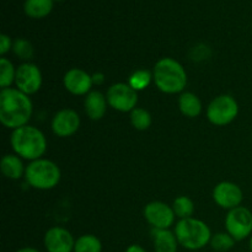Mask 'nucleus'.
I'll return each instance as SVG.
<instances>
[{
    "mask_svg": "<svg viewBox=\"0 0 252 252\" xmlns=\"http://www.w3.org/2000/svg\"><path fill=\"white\" fill-rule=\"evenodd\" d=\"M32 101L19 89H2L0 93V121L6 128L27 126L32 116Z\"/></svg>",
    "mask_w": 252,
    "mask_h": 252,
    "instance_id": "nucleus-1",
    "label": "nucleus"
},
{
    "mask_svg": "<svg viewBox=\"0 0 252 252\" xmlns=\"http://www.w3.org/2000/svg\"><path fill=\"white\" fill-rule=\"evenodd\" d=\"M10 143L16 155L32 161L41 159L47 149L44 134L36 127L31 126H24L14 129Z\"/></svg>",
    "mask_w": 252,
    "mask_h": 252,
    "instance_id": "nucleus-2",
    "label": "nucleus"
},
{
    "mask_svg": "<svg viewBox=\"0 0 252 252\" xmlns=\"http://www.w3.org/2000/svg\"><path fill=\"white\" fill-rule=\"evenodd\" d=\"M155 85L165 94L181 93L187 84V74L184 66L172 58H162L154 66Z\"/></svg>",
    "mask_w": 252,
    "mask_h": 252,
    "instance_id": "nucleus-3",
    "label": "nucleus"
},
{
    "mask_svg": "<svg viewBox=\"0 0 252 252\" xmlns=\"http://www.w3.org/2000/svg\"><path fill=\"white\" fill-rule=\"evenodd\" d=\"M175 235L187 250H201L211 243L212 233L204 221L194 218L181 219L175 226Z\"/></svg>",
    "mask_w": 252,
    "mask_h": 252,
    "instance_id": "nucleus-4",
    "label": "nucleus"
},
{
    "mask_svg": "<svg viewBox=\"0 0 252 252\" xmlns=\"http://www.w3.org/2000/svg\"><path fill=\"white\" fill-rule=\"evenodd\" d=\"M29 185L37 189H54L61 181V170L53 161L38 159L32 161L25 171Z\"/></svg>",
    "mask_w": 252,
    "mask_h": 252,
    "instance_id": "nucleus-5",
    "label": "nucleus"
},
{
    "mask_svg": "<svg viewBox=\"0 0 252 252\" xmlns=\"http://www.w3.org/2000/svg\"><path fill=\"white\" fill-rule=\"evenodd\" d=\"M239 113V105L230 95H220L208 106L207 117L214 126H226L233 122Z\"/></svg>",
    "mask_w": 252,
    "mask_h": 252,
    "instance_id": "nucleus-6",
    "label": "nucleus"
},
{
    "mask_svg": "<svg viewBox=\"0 0 252 252\" xmlns=\"http://www.w3.org/2000/svg\"><path fill=\"white\" fill-rule=\"evenodd\" d=\"M225 228L235 241L245 240L252 233V213L240 206L230 209L225 218Z\"/></svg>",
    "mask_w": 252,
    "mask_h": 252,
    "instance_id": "nucleus-7",
    "label": "nucleus"
},
{
    "mask_svg": "<svg viewBox=\"0 0 252 252\" xmlns=\"http://www.w3.org/2000/svg\"><path fill=\"white\" fill-rule=\"evenodd\" d=\"M107 102L113 110L120 112H132L138 103L137 91L125 83L113 84L107 91Z\"/></svg>",
    "mask_w": 252,
    "mask_h": 252,
    "instance_id": "nucleus-8",
    "label": "nucleus"
},
{
    "mask_svg": "<svg viewBox=\"0 0 252 252\" xmlns=\"http://www.w3.org/2000/svg\"><path fill=\"white\" fill-rule=\"evenodd\" d=\"M16 89L26 95H32L41 89L42 74L38 66L33 63H24L16 69L15 76Z\"/></svg>",
    "mask_w": 252,
    "mask_h": 252,
    "instance_id": "nucleus-9",
    "label": "nucleus"
},
{
    "mask_svg": "<svg viewBox=\"0 0 252 252\" xmlns=\"http://www.w3.org/2000/svg\"><path fill=\"white\" fill-rule=\"evenodd\" d=\"M144 217L154 229H169L175 221V212L164 202H150L144 208Z\"/></svg>",
    "mask_w": 252,
    "mask_h": 252,
    "instance_id": "nucleus-10",
    "label": "nucleus"
},
{
    "mask_svg": "<svg viewBox=\"0 0 252 252\" xmlns=\"http://www.w3.org/2000/svg\"><path fill=\"white\" fill-rule=\"evenodd\" d=\"M244 194L240 187L233 182L224 181L217 185L213 189V199L224 209H234L240 206Z\"/></svg>",
    "mask_w": 252,
    "mask_h": 252,
    "instance_id": "nucleus-11",
    "label": "nucleus"
},
{
    "mask_svg": "<svg viewBox=\"0 0 252 252\" xmlns=\"http://www.w3.org/2000/svg\"><path fill=\"white\" fill-rule=\"evenodd\" d=\"M75 240L66 229L54 226L44 235V248L47 252H74Z\"/></svg>",
    "mask_w": 252,
    "mask_h": 252,
    "instance_id": "nucleus-12",
    "label": "nucleus"
},
{
    "mask_svg": "<svg viewBox=\"0 0 252 252\" xmlns=\"http://www.w3.org/2000/svg\"><path fill=\"white\" fill-rule=\"evenodd\" d=\"M80 127V117L74 110H62L56 113L52 120V130L56 135L62 138L75 134Z\"/></svg>",
    "mask_w": 252,
    "mask_h": 252,
    "instance_id": "nucleus-13",
    "label": "nucleus"
},
{
    "mask_svg": "<svg viewBox=\"0 0 252 252\" xmlns=\"http://www.w3.org/2000/svg\"><path fill=\"white\" fill-rule=\"evenodd\" d=\"M64 86L73 95H88L93 86V76L85 70L74 68L64 75Z\"/></svg>",
    "mask_w": 252,
    "mask_h": 252,
    "instance_id": "nucleus-14",
    "label": "nucleus"
},
{
    "mask_svg": "<svg viewBox=\"0 0 252 252\" xmlns=\"http://www.w3.org/2000/svg\"><path fill=\"white\" fill-rule=\"evenodd\" d=\"M85 112L91 120L98 121L105 116L107 110V97L98 91H90L84 102Z\"/></svg>",
    "mask_w": 252,
    "mask_h": 252,
    "instance_id": "nucleus-15",
    "label": "nucleus"
},
{
    "mask_svg": "<svg viewBox=\"0 0 252 252\" xmlns=\"http://www.w3.org/2000/svg\"><path fill=\"white\" fill-rule=\"evenodd\" d=\"M153 241L155 252H177L179 241L169 229H153Z\"/></svg>",
    "mask_w": 252,
    "mask_h": 252,
    "instance_id": "nucleus-16",
    "label": "nucleus"
},
{
    "mask_svg": "<svg viewBox=\"0 0 252 252\" xmlns=\"http://www.w3.org/2000/svg\"><path fill=\"white\" fill-rule=\"evenodd\" d=\"M54 0H26L24 4L25 14L32 19H43L51 14Z\"/></svg>",
    "mask_w": 252,
    "mask_h": 252,
    "instance_id": "nucleus-17",
    "label": "nucleus"
},
{
    "mask_svg": "<svg viewBox=\"0 0 252 252\" xmlns=\"http://www.w3.org/2000/svg\"><path fill=\"white\" fill-rule=\"evenodd\" d=\"M179 107L182 115L194 118L202 112V102L193 93H185L179 98Z\"/></svg>",
    "mask_w": 252,
    "mask_h": 252,
    "instance_id": "nucleus-18",
    "label": "nucleus"
},
{
    "mask_svg": "<svg viewBox=\"0 0 252 252\" xmlns=\"http://www.w3.org/2000/svg\"><path fill=\"white\" fill-rule=\"evenodd\" d=\"M1 171L4 174V176H6L7 179L11 180H19L22 176L24 171V164H22L21 159L19 158V155H5L1 159Z\"/></svg>",
    "mask_w": 252,
    "mask_h": 252,
    "instance_id": "nucleus-19",
    "label": "nucleus"
},
{
    "mask_svg": "<svg viewBox=\"0 0 252 252\" xmlns=\"http://www.w3.org/2000/svg\"><path fill=\"white\" fill-rule=\"evenodd\" d=\"M102 244L97 236L93 234H85L75 240L74 252H101Z\"/></svg>",
    "mask_w": 252,
    "mask_h": 252,
    "instance_id": "nucleus-20",
    "label": "nucleus"
},
{
    "mask_svg": "<svg viewBox=\"0 0 252 252\" xmlns=\"http://www.w3.org/2000/svg\"><path fill=\"white\" fill-rule=\"evenodd\" d=\"M172 209L175 212V216H177L179 218H191L194 212V204L192 199L189 198L187 196H180L174 201Z\"/></svg>",
    "mask_w": 252,
    "mask_h": 252,
    "instance_id": "nucleus-21",
    "label": "nucleus"
},
{
    "mask_svg": "<svg viewBox=\"0 0 252 252\" xmlns=\"http://www.w3.org/2000/svg\"><path fill=\"white\" fill-rule=\"evenodd\" d=\"M16 69L14 68L11 62L6 58L0 59V86L7 89L15 81Z\"/></svg>",
    "mask_w": 252,
    "mask_h": 252,
    "instance_id": "nucleus-22",
    "label": "nucleus"
},
{
    "mask_svg": "<svg viewBox=\"0 0 252 252\" xmlns=\"http://www.w3.org/2000/svg\"><path fill=\"white\" fill-rule=\"evenodd\" d=\"M130 122L132 126L138 130H145L152 125V116L144 108L135 107L130 112Z\"/></svg>",
    "mask_w": 252,
    "mask_h": 252,
    "instance_id": "nucleus-23",
    "label": "nucleus"
},
{
    "mask_svg": "<svg viewBox=\"0 0 252 252\" xmlns=\"http://www.w3.org/2000/svg\"><path fill=\"white\" fill-rule=\"evenodd\" d=\"M211 246L213 250L218 252H226L234 248L235 245V239L228 233H219L212 236L211 239Z\"/></svg>",
    "mask_w": 252,
    "mask_h": 252,
    "instance_id": "nucleus-24",
    "label": "nucleus"
},
{
    "mask_svg": "<svg viewBox=\"0 0 252 252\" xmlns=\"http://www.w3.org/2000/svg\"><path fill=\"white\" fill-rule=\"evenodd\" d=\"M152 78L153 76L149 71L142 69V70L134 71V73L129 76V79H128V84H129L135 91L144 90V89L150 84Z\"/></svg>",
    "mask_w": 252,
    "mask_h": 252,
    "instance_id": "nucleus-25",
    "label": "nucleus"
},
{
    "mask_svg": "<svg viewBox=\"0 0 252 252\" xmlns=\"http://www.w3.org/2000/svg\"><path fill=\"white\" fill-rule=\"evenodd\" d=\"M12 49L14 53L24 61H29L33 57V47L27 39L17 38L12 44Z\"/></svg>",
    "mask_w": 252,
    "mask_h": 252,
    "instance_id": "nucleus-26",
    "label": "nucleus"
},
{
    "mask_svg": "<svg viewBox=\"0 0 252 252\" xmlns=\"http://www.w3.org/2000/svg\"><path fill=\"white\" fill-rule=\"evenodd\" d=\"M12 47V43H11V39H10L9 36H6V34H0V54H2L4 56L5 53H7V52L10 51V48Z\"/></svg>",
    "mask_w": 252,
    "mask_h": 252,
    "instance_id": "nucleus-27",
    "label": "nucleus"
},
{
    "mask_svg": "<svg viewBox=\"0 0 252 252\" xmlns=\"http://www.w3.org/2000/svg\"><path fill=\"white\" fill-rule=\"evenodd\" d=\"M126 252H147L144 250V248H142L140 245H137V244H133V245L128 246Z\"/></svg>",
    "mask_w": 252,
    "mask_h": 252,
    "instance_id": "nucleus-28",
    "label": "nucleus"
},
{
    "mask_svg": "<svg viewBox=\"0 0 252 252\" xmlns=\"http://www.w3.org/2000/svg\"><path fill=\"white\" fill-rule=\"evenodd\" d=\"M103 80H105V76H103L102 73H95L93 75L94 84H102Z\"/></svg>",
    "mask_w": 252,
    "mask_h": 252,
    "instance_id": "nucleus-29",
    "label": "nucleus"
},
{
    "mask_svg": "<svg viewBox=\"0 0 252 252\" xmlns=\"http://www.w3.org/2000/svg\"><path fill=\"white\" fill-rule=\"evenodd\" d=\"M16 252H39L37 249H33V248H22L20 249V250H17Z\"/></svg>",
    "mask_w": 252,
    "mask_h": 252,
    "instance_id": "nucleus-30",
    "label": "nucleus"
},
{
    "mask_svg": "<svg viewBox=\"0 0 252 252\" xmlns=\"http://www.w3.org/2000/svg\"><path fill=\"white\" fill-rule=\"evenodd\" d=\"M249 246H250V251L252 252V236H251V239H250V243H249Z\"/></svg>",
    "mask_w": 252,
    "mask_h": 252,
    "instance_id": "nucleus-31",
    "label": "nucleus"
},
{
    "mask_svg": "<svg viewBox=\"0 0 252 252\" xmlns=\"http://www.w3.org/2000/svg\"><path fill=\"white\" fill-rule=\"evenodd\" d=\"M57 1H62V0H57Z\"/></svg>",
    "mask_w": 252,
    "mask_h": 252,
    "instance_id": "nucleus-32",
    "label": "nucleus"
}]
</instances>
